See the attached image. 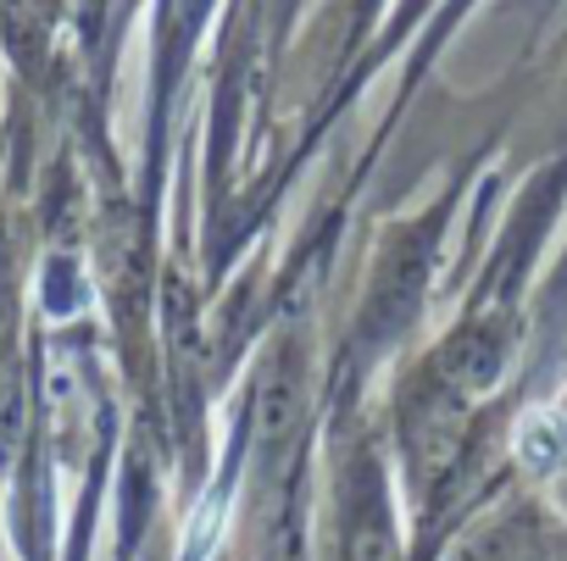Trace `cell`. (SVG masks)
Wrapping results in <instances>:
<instances>
[{
    "label": "cell",
    "mask_w": 567,
    "mask_h": 561,
    "mask_svg": "<svg viewBox=\"0 0 567 561\" xmlns=\"http://www.w3.org/2000/svg\"><path fill=\"white\" fill-rule=\"evenodd\" d=\"M18 250L0 228V456H7V434H18Z\"/></svg>",
    "instance_id": "1"
}]
</instances>
